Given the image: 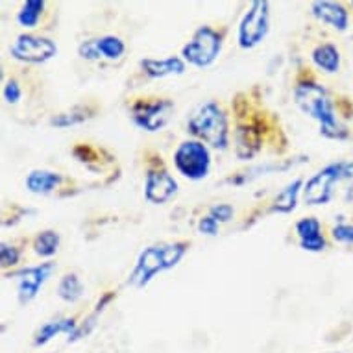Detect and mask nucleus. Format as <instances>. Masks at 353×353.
Returning <instances> with one entry per match:
<instances>
[{
	"mask_svg": "<svg viewBox=\"0 0 353 353\" xmlns=\"http://www.w3.org/2000/svg\"><path fill=\"white\" fill-rule=\"evenodd\" d=\"M294 102L305 115L319 121L320 134L327 139H346L347 130L335 115L330 93L316 81H300L294 89Z\"/></svg>",
	"mask_w": 353,
	"mask_h": 353,
	"instance_id": "nucleus-1",
	"label": "nucleus"
},
{
	"mask_svg": "<svg viewBox=\"0 0 353 353\" xmlns=\"http://www.w3.org/2000/svg\"><path fill=\"white\" fill-rule=\"evenodd\" d=\"M189 244L187 243H163L148 246L141 252L139 259L135 263L134 270L128 278V285L135 289H143L156 278L157 274L174 268L187 254Z\"/></svg>",
	"mask_w": 353,
	"mask_h": 353,
	"instance_id": "nucleus-2",
	"label": "nucleus"
},
{
	"mask_svg": "<svg viewBox=\"0 0 353 353\" xmlns=\"http://www.w3.org/2000/svg\"><path fill=\"white\" fill-rule=\"evenodd\" d=\"M187 128L198 141L208 143L216 150H226L230 143L228 115L216 102H205L194 110Z\"/></svg>",
	"mask_w": 353,
	"mask_h": 353,
	"instance_id": "nucleus-3",
	"label": "nucleus"
},
{
	"mask_svg": "<svg viewBox=\"0 0 353 353\" xmlns=\"http://www.w3.org/2000/svg\"><path fill=\"white\" fill-rule=\"evenodd\" d=\"M174 165L178 172L191 181L208 178L211 170V154L202 141H183L178 150L174 152Z\"/></svg>",
	"mask_w": 353,
	"mask_h": 353,
	"instance_id": "nucleus-4",
	"label": "nucleus"
},
{
	"mask_svg": "<svg viewBox=\"0 0 353 353\" xmlns=\"http://www.w3.org/2000/svg\"><path fill=\"white\" fill-rule=\"evenodd\" d=\"M220 50H222V35L209 26H200L192 34L191 41L183 47L181 56L194 67L203 69L214 63V59L220 56Z\"/></svg>",
	"mask_w": 353,
	"mask_h": 353,
	"instance_id": "nucleus-5",
	"label": "nucleus"
},
{
	"mask_svg": "<svg viewBox=\"0 0 353 353\" xmlns=\"http://www.w3.org/2000/svg\"><path fill=\"white\" fill-rule=\"evenodd\" d=\"M270 30V4L267 0H255L239 24V47L248 50L259 45Z\"/></svg>",
	"mask_w": 353,
	"mask_h": 353,
	"instance_id": "nucleus-6",
	"label": "nucleus"
},
{
	"mask_svg": "<svg viewBox=\"0 0 353 353\" xmlns=\"http://www.w3.org/2000/svg\"><path fill=\"white\" fill-rule=\"evenodd\" d=\"M344 161L331 163L309 178L303 187V198L309 205H324L335 194V185H341Z\"/></svg>",
	"mask_w": 353,
	"mask_h": 353,
	"instance_id": "nucleus-7",
	"label": "nucleus"
},
{
	"mask_svg": "<svg viewBox=\"0 0 353 353\" xmlns=\"http://www.w3.org/2000/svg\"><path fill=\"white\" fill-rule=\"evenodd\" d=\"M10 52L13 58L24 61V63H45L58 54V47L48 37L23 34L15 39Z\"/></svg>",
	"mask_w": 353,
	"mask_h": 353,
	"instance_id": "nucleus-8",
	"label": "nucleus"
},
{
	"mask_svg": "<svg viewBox=\"0 0 353 353\" xmlns=\"http://www.w3.org/2000/svg\"><path fill=\"white\" fill-rule=\"evenodd\" d=\"M54 268H56V265L52 261H47V263L35 265V267L21 268L19 272L13 274L12 278L17 281L19 303L26 305L28 301L34 300L41 287L47 283V279L52 276Z\"/></svg>",
	"mask_w": 353,
	"mask_h": 353,
	"instance_id": "nucleus-9",
	"label": "nucleus"
},
{
	"mask_svg": "<svg viewBox=\"0 0 353 353\" xmlns=\"http://www.w3.org/2000/svg\"><path fill=\"white\" fill-rule=\"evenodd\" d=\"M174 104L170 100H154V102H139L134 108V121L137 126L145 128L146 132H157L165 128L172 117Z\"/></svg>",
	"mask_w": 353,
	"mask_h": 353,
	"instance_id": "nucleus-10",
	"label": "nucleus"
},
{
	"mask_svg": "<svg viewBox=\"0 0 353 353\" xmlns=\"http://www.w3.org/2000/svg\"><path fill=\"white\" fill-rule=\"evenodd\" d=\"M178 192V181L165 168L148 170L145 181V198L150 203H165Z\"/></svg>",
	"mask_w": 353,
	"mask_h": 353,
	"instance_id": "nucleus-11",
	"label": "nucleus"
},
{
	"mask_svg": "<svg viewBox=\"0 0 353 353\" xmlns=\"http://www.w3.org/2000/svg\"><path fill=\"white\" fill-rule=\"evenodd\" d=\"M296 235L300 239L301 250H305V252H314L316 254V252H322L327 246L324 233H322V224L314 216L298 220L296 222Z\"/></svg>",
	"mask_w": 353,
	"mask_h": 353,
	"instance_id": "nucleus-12",
	"label": "nucleus"
},
{
	"mask_svg": "<svg viewBox=\"0 0 353 353\" xmlns=\"http://www.w3.org/2000/svg\"><path fill=\"white\" fill-rule=\"evenodd\" d=\"M311 13L320 23L330 24L331 28L339 30V32H346L347 24H350V15H347L346 8L339 2H327V0L313 2Z\"/></svg>",
	"mask_w": 353,
	"mask_h": 353,
	"instance_id": "nucleus-13",
	"label": "nucleus"
},
{
	"mask_svg": "<svg viewBox=\"0 0 353 353\" xmlns=\"http://www.w3.org/2000/svg\"><path fill=\"white\" fill-rule=\"evenodd\" d=\"M141 67L146 76L150 78H165L170 74H183L185 72V59L172 56L167 59H150L146 58L141 61Z\"/></svg>",
	"mask_w": 353,
	"mask_h": 353,
	"instance_id": "nucleus-14",
	"label": "nucleus"
},
{
	"mask_svg": "<svg viewBox=\"0 0 353 353\" xmlns=\"http://www.w3.org/2000/svg\"><path fill=\"white\" fill-rule=\"evenodd\" d=\"M76 330H78V324H76L74 319L48 320L47 324L41 325L39 331L35 333L34 346H45V344H48V342L52 341L54 336L61 335V333L70 336Z\"/></svg>",
	"mask_w": 353,
	"mask_h": 353,
	"instance_id": "nucleus-15",
	"label": "nucleus"
},
{
	"mask_svg": "<svg viewBox=\"0 0 353 353\" xmlns=\"http://www.w3.org/2000/svg\"><path fill=\"white\" fill-rule=\"evenodd\" d=\"M61 176L52 170H32L26 178V189L34 194H48L58 189Z\"/></svg>",
	"mask_w": 353,
	"mask_h": 353,
	"instance_id": "nucleus-16",
	"label": "nucleus"
},
{
	"mask_svg": "<svg viewBox=\"0 0 353 353\" xmlns=\"http://www.w3.org/2000/svg\"><path fill=\"white\" fill-rule=\"evenodd\" d=\"M311 58H313L314 65L319 67V69L325 70V72H339L341 69V52H339V48L335 45H331V43H324V45H319V47L314 48L313 54H311Z\"/></svg>",
	"mask_w": 353,
	"mask_h": 353,
	"instance_id": "nucleus-17",
	"label": "nucleus"
},
{
	"mask_svg": "<svg viewBox=\"0 0 353 353\" xmlns=\"http://www.w3.org/2000/svg\"><path fill=\"white\" fill-rule=\"evenodd\" d=\"M301 185H303V180H301V178H296L294 181H290L289 185L285 187L283 191H279L278 196L274 198L270 211H272V213H290V211H294Z\"/></svg>",
	"mask_w": 353,
	"mask_h": 353,
	"instance_id": "nucleus-18",
	"label": "nucleus"
},
{
	"mask_svg": "<svg viewBox=\"0 0 353 353\" xmlns=\"http://www.w3.org/2000/svg\"><path fill=\"white\" fill-rule=\"evenodd\" d=\"M94 45H97V52H99L100 58L105 59H119L122 58V54L126 52V45L121 37L117 35H104V37H99L94 39Z\"/></svg>",
	"mask_w": 353,
	"mask_h": 353,
	"instance_id": "nucleus-19",
	"label": "nucleus"
},
{
	"mask_svg": "<svg viewBox=\"0 0 353 353\" xmlns=\"http://www.w3.org/2000/svg\"><path fill=\"white\" fill-rule=\"evenodd\" d=\"M58 296L63 301L76 303L83 296V283H81V279L76 274H65L63 278L59 279Z\"/></svg>",
	"mask_w": 353,
	"mask_h": 353,
	"instance_id": "nucleus-20",
	"label": "nucleus"
},
{
	"mask_svg": "<svg viewBox=\"0 0 353 353\" xmlns=\"http://www.w3.org/2000/svg\"><path fill=\"white\" fill-rule=\"evenodd\" d=\"M43 10H45V2L43 0H28V2H24L17 15L19 24L24 26V28H35L37 23H39L41 15H43Z\"/></svg>",
	"mask_w": 353,
	"mask_h": 353,
	"instance_id": "nucleus-21",
	"label": "nucleus"
},
{
	"mask_svg": "<svg viewBox=\"0 0 353 353\" xmlns=\"http://www.w3.org/2000/svg\"><path fill=\"white\" fill-rule=\"evenodd\" d=\"M59 248V235L52 230L41 232L34 241V252L41 257H52Z\"/></svg>",
	"mask_w": 353,
	"mask_h": 353,
	"instance_id": "nucleus-22",
	"label": "nucleus"
},
{
	"mask_svg": "<svg viewBox=\"0 0 353 353\" xmlns=\"http://www.w3.org/2000/svg\"><path fill=\"white\" fill-rule=\"evenodd\" d=\"M115 298V294L113 292H110V294H105L102 300L99 301V305H97V309H94V313L93 314H89L85 319V324L83 325H78V330L72 333V335L69 336V342H74V341H80V339H83V336H87L91 331H93V327L97 325V319H99V314L102 313L105 309V305L110 303L111 300Z\"/></svg>",
	"mask_w": 353,
	"mask_h": 353,
	"instance_id": "nucleus-23",
	"label": "nucleus"
},
{
	"mask_svg": "<svg viewBox=\"0 0 353 353\" xmlns=\"http://www.w3.org/2000/svg\"><path fill=\"white\" fill-rule=\"evenodd\" d=\"M89 110L83 108V105H76L72 108L70 111H65V113H59L52 119V126H58V128H69V126H74V124H80L83 122L85 119H89Z\"/></svg>",
	"mask_w": 353,
	"mask_h": 353,
	"instance_id": "nucleus-24",
	"label": "nucleus"
},
{
	"mask_svg": "<svg viewBox=\"0 0 353 353\" xmlns=\"http://www.w3.org/2000/svg\"><path fill=\"white\" fill-rule=\"evenodd\" d=\"M243 148H246L243 157H252L259 150V137L252 128H241L237 132V154H241Z\"/></svg>",
	"mask_w": 353,
	"mask_h": 353,
	"instance_id": "nucleus-25",
	"label": "nucleus"
},
{
	"mask_svg": "<svg viewBox=\"0 0 353 353\" xmlns=\"http://www.w3.org/2000/svg\"><path fill=\"white\" fill-rule=\"evenodd\" d=\"M341 185H342V191H344V198H346L347 202H353V161L352 163L344 161Z\"/></svg>",
	"mask_w": 353,
	"mask_h": 353,
	"instance_id": "nucleus-26",
	"label": "nucleus"
},
{
	"mask_svg": "<svg viewBox=\"0 0 353 353\" xmlns=\"http://www.w3.org/2000/svg\"><path fill=\"white\" fill-rule=\"evenodd\" d=\"M21 259V252H19L15 246L8 243H2V248H0V261H2V267H15Z\"/></svg>",
	"mask_w": 353,
	"mask_h": 353,
	"instance_id": "nucleus-27",
	"label": "nucleus"
},
{
	"mask_svg": "<svg viewBox=\"0 0 353 353\" xmlns=\"http://www.w3.org/2000/svg\"><path fill=\"white\" fill-rule=\"evenodd\" d=\"M331 237L335 239L336 243L353 244V224H336L331 230Z\"/></svg>",
	"mask_w": 353,
	"mask_h": 353,
	"instance_id": "nucleus-28",
	"label": "nucleus"
},
{
	"mask_svg": "<svg viewBox=\"0 0 353 353\" xmlns=\"http://www.w3.org/2000/svg\"><path fill=\"white\" fill-rule=\"evenodd\" d=\"M2 94H4V100H6L8 104H17L21 97H23V89H21L17 80H8Z\"/></svg>",
	"mask_w": 353,
	"mask_h": 353,
	"instance_id": "nucleus-29",
	"label": "nucleus"
},
{
	"mask_svg": "<svg viewBox=\"0 0 353 353\" xmlns=\"http://www.w3.org/2000/svg\"><path fill=\"white\" fill-rule=\"evenodd\" d=\"M233 208L230 203H219V205H213V208L209 209V214L214 216V219L219 220V222H230L233 219Z\"/></svg>",
	"mask_w": 353,
	"mask_h": 353,
	"instance_id": "nucleus-30",
	"label": "nucleus"
},
{
	"mask_svg": "<svg viewBox=\"0 0 353 353\" xmlns=\"http://www.w3.org/2000/svg\"><path fill=\"white\" fill-rule=\"evenodd\" d=\"M219 226L220 222L214 219V216H211V214L203 216V219H200V222H198V230H200V233L209 235V237H214V235L219 233Z\"/></svg>",
	"mask_w": 353,
	"mask_h": 353,
	"instance_id": "nucleus-31",
	"label": "nucleus"
}]
</instances>
